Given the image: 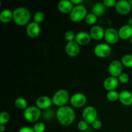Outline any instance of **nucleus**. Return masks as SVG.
Masks as SVG:
<instances>
[{"instance_id":"obj_23","label":"nucleus","mask_w":132,"mask_h":132,"mask_svg":"<svg viewBox=\"0 0 132 132\" xmlns=\"http://www.w3.org/2000/svg\"><path fill=\"white\" fill-rule=\"evenodd\" d=\"M14 105L18 110H24L28 107V103L24 98L18 97L14 101Z\"/></svg>"},{"instance_id":"obj_18","label":"nucleus","mask_w":132,"mask_h":132,"mask_svg":"<svg viewBox=\"0 0 132 132\" xmlns=\"http://www.w3.org/2000/svg\"><path fill=\"white\" fill-rule=\"evenodd\" d=\"M119 101L126 106L132 105V93L128 90H122L119 92Z\"/></svg>"},{"instance_id":"obj_40","label":"nucleus","mask_w":132,"mask_h":132,"mask_svg":"<svg viewBox=\"0 0 132 132\" xmlns=\"http://www.w3.org/2000/svg\"><path fill=\"white\" fill-rule=\"evenodd\" d=\"M129 3H130V5L132 6V0H129Z\"/></svg>"},{"instance_id":"obj_6","label":"nucleus","mask_w":132,"mask_h":132,"mask_svg":"<svg viewBox=\"0 0 132 132\" xmlns=\"http://www.w3.org/2000/svg\"><path fill=\"white\" fill-rule=\"evenodd\" d=\"M82 117L87 123L92 125L94 121L97 119V111L92 106H86L82 110Z\"/></svg>"},{"instance_id":"obj_1","label":"nucleus","mask_w":132,"mask_h":132,"mask_svg":"<svg viewBox=\"0 0 132 132\" xmlns=\"http://www.w3.org/2000/svg\"><path fill=\"white\" fill-rule=\"evenodd\" d=\"M55 113L57 120L62 126H70L76 119V113L74 110L69 106L66 105L59 107Z\"/></svg>"},{"instance_id":"obj_31","label":"nucleus","mask_w":132,"mask_h":132,"mask_svg":"<svg viewBox=\"0 0 132 132\" xmlns=\"http://www.w3.org/2000/svg\"><path fill=\"white\" fill-rule=\"evenodd\" d=\"M118 80L119 82L122 84H126L130 81V76L128 73L122 72L121 75L118 77Z\"/></svg>"},{"instance_id":"obj_12","label":"nucleus","mask_w":132,"mask_h":132,"mask_svg":"<svg viewBox=\"0 0 132 132\" xmlns=\"http://www.w3.org/2000/svg\"><path fill=\"white\" fill-rule=\"evenodd\" d=\"M26 32L28 37L31 38H36L38 37L41 32V27L39 24L34 21L30 22L27 26Z\"/></svg>"},{"instance_id":"obj_38","label":"nucleus","mask_w":132,"mask_h":132,"mask_svg":"<svg viewBox=\"0 0 132 132\" xmlns=\"http://www.w3.org/2000/svg\"><path fill=\"white\" fill-rule=\"evenodd\" d=\"M5 129H6V128H5V125H0V131H1V132L5 131Z\"/></svg>"},{"instance_id":"obj_5","label":"nucleus","mask_w":132,"mask_h":132,"mask_svg":"<svg viewBox=\"0 0 132 132\" xmlns=\"http://www.w3.org/2000/svg\"><path fill=\"white\" fill-rule=\"evenodd\" d=\"M70 95L68 91L64 89L57 90L53 95L52 100L54 105L59 107L66 106L68 101H70Z\"/></svg>"},{"instance_id":"obj_29","label":"nucleus","mask_w":132,"mask_h":132,"mask_svg":"<svg viewBox=\"0 0 132 132\" xmlns=\"http://www.w3.org/2000/svg\"><path fill=\"white\" fill-rule=\"evenodd\" d=\"M76 34L74 33V32L72 30H67V32L64 33V39L67 40L68 42H70V41H75V38H76Z\"/></svg>"},{"instance_id":"obj_35","label":"nucleus","mask_w":132,"mask_h":132,"mask_svg":"<svg viewBox=\"0 0 132 132\" xmlns=\"http://www.w3.org/2000/svg\"><path fill=\"white\" fill-rule=\"evenodd\" d=\"M54 110H45V113H44V114H43V117H44V119H50V117H49V116H50V117H52V118L53 117V116H54Z\"/></svg>"},{"instance_id":"obj_24","label":"nucleus","mask_w":132,"mask_h":132,"mask_svg":"<svg viewBox=\"0 0 132 132\" xmlns=\"http://www.w3.org/2000/svg\"><path fill=\"white\" fill-rule=\"evenodd\" d=\"M121 63L124 67L126 68H132V55L131 54H126L121 58Z\"/></svg>"},{"instance_id":"obj_8","label":"nucleus","mask_w":132,"mask_h":132,"mask_svg":"<svg viewBox=\"0 0 132 132\" xmlns=\"http://www.w3.org/2000/svg\"><path fill=\"white\" fill-rule=\"evenodd\" d=\"M87 98L82 93H76L70 98V104L74 108H81L86 104Z\"/></svg>"},{"instance_id":"obj_26","label":"nucleus","mask_w":132,"mask_h":132,"mask_svg":"<svg viewBox=\"0 0 132 132\" xmlns=\"http://www.w3.org/2000/svg\"><path fill=\"white\" fill-rule=\"evenodd\" d=\"M97 18L98 17L96 16L95 14H94L93 13H90V14H88L86 16L85 21L86 22V24H90V25H94L97 21Z\"/></svg>"},{"instance_id":"obj_9","label":"nucleus","mask_w":132,"mask_h":132,"mask_svg":"<svg viewBox=\"0 0 132 132\" xmlns=\"http://www.w3.org/2000/svg\"><path fill=\"white\" fill-rule=\"evenodd\" d=\"M123 67L121 61L113 60L110 62L108 66V72L111 76L118 78L119 76L123 72Z\"/></svg>"},{"instance_id":"obj_39","label":"nucleus","mask_w":132,"mask_h":132,"mask_svg":"<svg viewBox=\"0 0 132 132\" xmlns=\"http://www.w3.org/2000/svg\"><path fill=\"white\" fill-rule=\"evenodd\" d=\"M128 24L132 26V18H130V19L128 20Z\"/></svg>"},{"instance_id":"obj_7","label":"nucleus","mask_w":132,"mask_h":132,"mask_svg":"<svg viewBox=\"0 0 132 132\" xmlns=\"http://www.w3.org/2000/svg\"><path fill=\"white\" fill-rule=\"evenodd\" d=\"M95 55L99 58H106L110 55L112 48L107 43H99L94 47Z\"/></svg>"},{"instance_id":"obj_19","label":"nucleus","mask_w":132,"mask_h":132,"mask_svg":"<svg viewBox=\"0 0 132 132\" xmlns=\"http://www.w3.org/2000/svg\"><path fill=\"white\" fill-rule=\"evenodd\" d=\"M119 38L123 40L129 39L132 37V26L126 24L122 26L118 31Z\"/></svg>"},{"instance_id":"obj_41","label":"nucleus","mask_w":132,"mask_h":132,"mask_svg":"<svg viewBox=\"0 0 132 132\" xmlns=\"http://www.w3.org/2000/svg\"><path fill=\"white\" fill-rule=\"evenodd\" d=\"M130 43H131V44L132 45V37H131V38H130Z\"/></svg>"},{"instance_id":"obj_20","label":"nucleus","mask_w":132,"mask_h":132,"mask_svg":"<svg viewBox=\"0 0 132 132\" xmlns=\"http://www.w3.org/2000/svg\"><path fill=\"white\" fill-rule=\"evenodd\" d=\"M74 5L72 4L70 0H62L59 1L57 5V9L60 12L63 14L70 13Z\"/></svg>"},{"instance_id":"obj_11","label":"nucleus","mask_w":132,"mask_h":132,"mask_svg":"<svg viewBox=\"0 0 132 132\" xmlns=\"http://www.w3.org/2000/svg\"><path fill=\"white\" fill-rule=\"evenodd\" d=\"M116 10L119 14L127 15L131 12L132 6L127 0H120L117 1L116 6Z\"/></svg>"},{"instance_id":"obj_25","label":"nucleus","mask_w":132,"mask_h":132,"mask_svg":"<svg viewBox=\"0 0 132 132\" xmlns=\"http://www.w3.org/2000/svg\"><path fill=\"white\" fill-rule=\"evenodd\" d=\"M119 93L116 90L108 92L106 94L107 99L111 102H115L119 100Z\"/></svg>"},{"instance_id":"obj_10","label":"nucleus","mask_w":132,"mask_h":132,"mask_svg":"<svg viewBox=\"0 0 132 132\" xmlns=\"http://www.w3.org/2000/svg\"><path fill=\"white\" fill-rule=\"evenodd\" d=\"M104 39L108 45H114L117 43L119 39L118 31L112 27L107 28L105 30Z\"/></svg>"},{"instance_id":"obj_34","label":"nucleus","mask_w":132,"mask_h":132,"mask_svg":"<svg viewBox=\"0 0 132 132\" xmlns=\"http://www.w3.org/2000/svg\"><path fill=\"white\" fill-rule=\"evenodd\" d=\"M92 126L95 130H99L102 127V122L99 119H96L95 121L92 122Z\"/></svg>"},{"instance_id":"obj_17","label":"nucleus","mask_w":132,"mask_h":132,"mask_svg":"<svg viewBox=\"0 0 132 132\" xmlns=\"http://www.w3.org/2000/svg\"><path fill=\"white\" fill-rule=\"evenodd\" d=\"M92 37L90 33L85 31H81L76 34L75 41L79 45H86L91 41Z\"/></svg>"},{"instance_id":"obj_42","label":"nucleus","mask_w":132,"mask_h":132,"mask_svg":"<svg viewBox=\"0 0 132 132\" xmlns=\"http://www.w3.org/2000/svg\"><path fill=\"white\" fill-rule=\"evenodd\" d=\"M87 132H94V131H87Z\"/></svg>"},{"instance_id":"obj_28","label":"nucleus","mask_w":132,"mask_h":132,"mask_svg":"<svg viewBox=\"0 0 132 132\" xmlns=\"http://www.w3.org/2000/svg\"><path fill=\"white\" fill-rule=\"evenodd\" d=\"M33 19L34 21L39 24V23H42L44 21V19H45V14H44L43 12L41 11L36 12L34 14V15Z\"/></svg>"},{"instance_id":"obj_3","label":"nucleus","mask_w":132,"mask_h":132,"mask_svg":"<svg viewBox=\"0 0 132 132\" xmlns=\"http://www.w3.org/2000/svg\"><path fill=\"white\" fill-rule=\"evenodd\" d=\"M87 14V10L84 5H77L74 6L70 13V19L72 22L79 23L85 20Z\"/></svg>"},{"instance_id":"obj_4","label":"nucleus","mask_w":132,"mask_h":132,"mask_svg":"<svg viewBox=\"0 0 132 132\" xmlns=\"http://www.w3.org/2000/svg\"><path fill=\"white\" fill-rule=\"evenodd\" d=\"M24 119L28 122L34 123L39 121L41 117V111L36 106H28L23 112Z\"/></svg>"},{"instance_id":"obj_22","label":"nucleus","mask_w":132,"mask_h":132,"mask_svg":"<svg viewBox=\"0 0 132 132\" xmlns=\"http://www.w3.org/2000/svg\"><path fill=\"white\" fill-rule=\"evenodd\" d=\"M13 19V12L10 9H4L0 12V21L8 23Z\"/></svg>"},{"instance_id":"obj_14","label":"nucleus","mask_w":132,"mask_h":132,"mask_svg":"<svg viewBox=\"0 0 132 132\" xmlns=\"http://www.w3.org/2000/svg\"><path fill=\"white\" fill-rule=\"evenodd\" d=\"M52 100L51 98L48 96L46 95H42L40 96L36 99V106L40 110H46L48 108H50V106L52 104Z\"/></svg>"},{"instance_id":"obj_13","label":"nucleus","mask_w":132,"mask_h":132,"mask_svg":"<svg viewBox=\"0 0 132 132\" xmlns=\"http://www.w3.org/2000/svg\"><path fill=\"white\" fill-rule=\"evenodd\" d=\"M66 54L70 57H75L80 52V45L76 41L68 42L65 46Z\"/></svg>"},{"instance_id":"obj_2","label":"nucleus","mask_w":132,"mask_h":132,"mask_svg":"<svg viewBox=\"0 0 132 132\" xmlns=\"http://www.w3.org/2000/svg\"><path fill=\"white\" fill-rule=\"evenodd\" d=\"M31 14L25 7H18L13 11V20L19 26H24L29 23Z\"/></svg>"},{"instance_id":"obj_33","label":"nucleus","mask_w":132,"mask_h":132,"mask_svg":"<svg viewBox=\"0 0 132 132\" xmlns=\"http://www.w3.org/2000/svg\"><path fill=\"white\" fill-rule=\"evenodd\" d=\"M117 2V1L116 0H104L103 3L106 7L112 8L116 6Z\"/></svg>"},{"instance_id":"obj_27","label":"nucleus","mask_w":132,"mask_h":132,"mask_svg":"<svg viewBox=\"0 0 132 132\" xmlns=\"http://www.w3.org/2000/svg\"><path fill=\"white\" fill-rule=\"evenodd\" d=\"M10 116L7 112H2L0 114V125H5L10 121Z\"/></svg>"},{"instance_id":"obj_37","label":"nucleus","mask_w":132,"mask_h":132,"mask_svg":"<svg viewBox=\"0 0 132 132\" xmlns=\"http://www.w3.org/2000/svg\"><path fill=\"white\" fill-rule=\"evenodd\" d=\"M70 1L72 3V4L73 5H75V6L82 5V3L84 1L83 0H70Z\"/></svg>"},{"instance_id":"obj_16","label":"nucleus","mask_w":132,"mask_h":132,"mask_svg":"<svg viewBox=\"0 0 132 132\" xmlns=\"http://www.w3.org/2000/svg\"><path fill=\"white\" fill-rule=\"evenodd\" d=\"M119 82V81L117 77L110 76L104 79V82H103V86L105 90H106L108 92L116 90V89L118 86Z\"/></svg>"},{"instance_id":"obj_30","label":"nucleus","mask_w":132,"mask_h":132,"mask_svg":"<svg viewBox=\"0 0 132 132\" xmlns=\"http://www.w3.org/2000/svg\"><path fill=\"white\" fill-rule=\"evenodd\" d=\"M33 129L35 132H44L46 130V126L43 122H37L34 125Z\"/></svg>"},{"instance_id":"obj_32","label":"nucleus","mask_w":132,"mask_h":132,"mask_svg":"<svg viewBox=\"0 0 132 132\" xmlns=\"http://www.w3.org/2000/svg\"><path fill=\"white\" fill-rule=\"evenodd\" d=\"M88 128V123L85 121L84 120L79 121L77 124V128L81 131H85Z\"/></svg>"},{"instance_id":"obj_15","label":"nucleus","mask_w":132,"mask_h":132,"mask_svg":"<svg viewBox=\"0 0 132 132\" xmlns=\"http://www.w3.org/2000/svg\"><path fill=\"white\" fill-rule=\"evenodd\" d=\"M105 30L102 26L94 25L90 30V35L92 39L96 41L101 40L104 37Z\"/></svg>"},{"instance_id":"obj_36","label":"nucleus","mask_w":132,"mask_h":132,"mask_svg":"<svg viewBox=\"0 0 132 132\" xmlns=\"http://www.w3.org/2000/svg\"><path fill=\"white\" fill-rule=\"evenodd\" d=\"M18 132H35L33 128L29 127V126H23L21 128Z\"/></svg>"},{"instance_id":"obj_21","label":"nucleus","mask_w":132,"mask_h":132,"mask_svg":"<svg viewBox=\"0 0 132 132\" xmlns=\"http://www.w3.org/2000/svg\"><path fill=\"white\" fill-rule=\"evenodd\" d=\"M106 11V7L103 4V3L101 2H98L94 4L92 9V13L95 14L97 17H101L104 15Z\"/></svg>"}]
</instances>
